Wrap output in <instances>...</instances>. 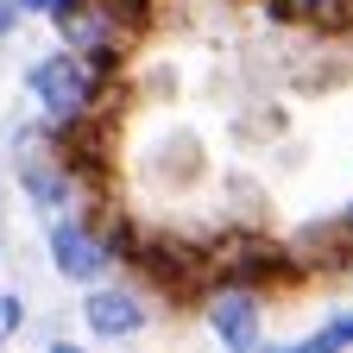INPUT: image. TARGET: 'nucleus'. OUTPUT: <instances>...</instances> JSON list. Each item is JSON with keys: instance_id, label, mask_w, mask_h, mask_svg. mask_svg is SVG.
<instances>
[{"instance_id": "obj_13", "label": "nucleus", "mask_w": 353, "mask_h": 353, "mask_svg": "<svg viewBox=\"0 0 353 353\" xmlns=\"http://www.w3.org/2000/svg\"><path fill=\"white\" fill-rule=\"evenodd\" d=\"M19 19H26V13L13 7V0H0V51H7V38L19 32Z\"/></svg>"}, {"instance_id": "obj_6", "label": "nucleus", "mask_w": 353, "mask_h": 353, "mask_svg": "<svg viewBox=\"0 0 353 353\" xmlns=\"http://www.w3.org/2000/svg\"><path fill=\"white\" fill-rule=\"evenodd\" d=\"M202 316L214 328V341L228 353H259L265 347V296L246 284H208L202 290Z\"/></svg>"}, {"instance_id": "obj_9", "label": "nucleus", "mask_w": 353, "mask_h": 353, "mask_svg": "<svg viewBox=\"0 0 353 353\" xmlns=\"http://www.w3.org/2000/svg\"><path fill=\"white\" fill-rule=\"evenodd\" d=\"M95 7H101V13H108V26H114V32H126L132 44H139V38L158 26V13H164L158 0H95Z\"/></svg>"}, {"instance_id": "obj_14", "label": "nucleus", "mask_w": 353, "mask_h": 353, "mask_svg": "<svg viewBox=\"0 0 353 353\" xmlns=\"http://www.w3.org/2000/svg\"><path fill=\"white\" fill-rule=\"evenodd\" d=\"M341 221H347V228H353V202H347V208H341Z\"/></svg>"}, {"instance_id": "obj_15", "label": "nucleus", "mask_w": 353, "mask_h": 353, "mask_svg": "<svg viewBox=\"0 0 353 353\" xmlns=\"http://www.w3.org/2000/svg\"><path fill=\"white\" fill-rule=\"evenodd\" d=\"M234 7H246V0H234Z\"/></svg>"}, {"instance_id": "obj_11", "label": "nucleus", "mask_w": 353, "mask_h": 353, "mask_svg": "<svg viewBox=\"0 0 353 353\" xmlns=\"http://www.w3.org/2000/svg\"><path fill=\"white\" fill-rule=\"evenodd\" d=\"M19 328H26V296L0 290V341H19Z\"/></svg>"}, {"instance_id": "obj_4", "label": "nucleus", "mask_w": 353, "mask_h": 353, "mask_svg": "<svg viewBox=\"0 0 353 353\" xmlns=\"http://www.w3.org/2000/svg\"><path fill=\"white\" fill-rule=\"evenodd\" d=\"M51 221V272L57 278H70V284H101L108 272H114V252L101 246V221H95V208H57V214H44Z\"/></svg>"}, {"instance_id": "obj_1", "label": "nucleus", "mask_w": 353, "mask_h": 353, "mask_svg": "<svg viewBox=\"0 0 353 353\" xmlns=\"http://www.w3.org/2000/svg\"><path fill=\"white\" fill-rule=\"evenodd\" d=\"M208 246V284H246V290H290L303 284V265L290 240H272L265 228H221Z\"/></svg>"}, {"instance_id": "obj_3", "label": "nucleus", "mask_w": 353, "mask_h": 353, "mask_svg": "<svg viewBox=\"0 0 353 353\" xmlns=\"http://www.w3.org/2000/svg\"><path fill=\"white\" fill-rule=\"evenodd\" d=\"M132 272L145 278V290H158L170 303H196L208 290V246L190 234H139Z\"/></svg>"}, {"instance_id": "obj_7", "label": "nucleus", "mask_w": 353, "mask_h": 353, "mask_svg": "<svg viewBox=\"0 0 353 353\" xmlns=\"http://www.w3.org/2000/svg\"><path fill=\"white\" fill-rule=\"evenodd\" d=\"M82 328L95 334V341H139L152 328V303L145 290H126V284H82Z\"/></svg>"}, {"instance_id": "obj_12", "label": "nucleus", "mask_w": 353, "mask_h": 353, "mask_svg": "<svg viewBox=\"0 0 353 353\" xmlns=\"http://www.w3.org/2000/svg\"><path fill=\"white\" fill-rule=\"evenodd\" d=\"M265 19L272 26H303V0H265Z\"/></svg>"}, {"instance_id": "obj_8", "label": "nucleus", "mask_w": 353, "mask_h": 353, "mask_svg": "<svg viewBox=\"0 0 353 353\" xmlns=\"http://www.w3.org/2000/svg\"><path fill=\"white\" fill-rule=\"evenodd\" d=\"M303 278H347L353 272V228L334 214V221H309V228L290 240Z\"/></svg>"}, {"instance_id": "obj_10", "label": "nucleus", "mask_w": 353, "mask_h": 353, "mask_svg": "<svg viewBox=\"0 0 353 353\" xmlns=\"http://www.w3.org/2000/svg\"><path fill=\"white\" fill-rule=\"evenodd\" d=\"M341 347H353V309L328 316L316 334H303V353H341Z\"/></svg>"}, {"instance_id": "obj_2", "label": "nucleus", "mask_w": 353, "mask_h": 353, "mask_svg": "<svg viewBox=\"0 0 353 353\" xmlns=\"http://www.w3.org/2000/svg\"><path fill=\"white\" fill-rule=\"evenodd\" d=\"M108 88L114 82H101L95 70L70 51V44H63V51H44L38 63H26V95H32L38 120H76L88 108H101Z\"/></svg>"}, {"instance_id": "obj_5", "label": "nucleus", "mask_w": 353, "mask_h": 353, "mask_svg": "<svg viewBox=\"0 0 353 353\" xmlns=\"http://www.w3.org/2000/svg\"><path fill=\"white\" fill-rule=\"evenodd\" d=\"M13 170H19V196L38 208V214H57L76 202V176L63 170V158L51 152V139H44L38 126L13 132Z\"/></svg>"}]
</instances>
